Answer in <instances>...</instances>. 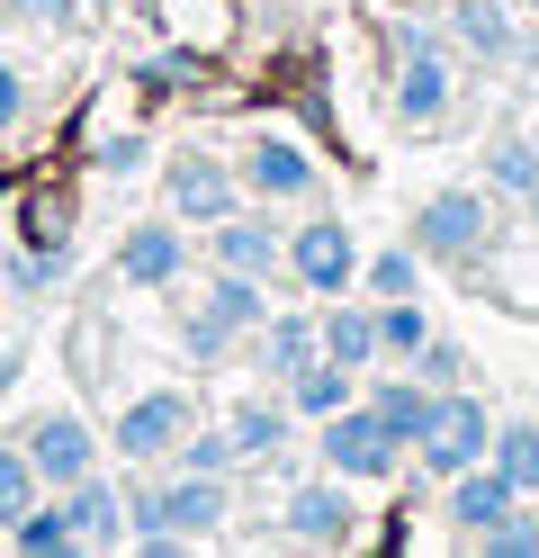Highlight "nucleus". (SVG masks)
Returning a JSON list of instances; mask_svg holds the SVG:
<instances>
[{
    "label": "nucleus",
    "mask_w": 539,
    "mask_h": 558,
    "mask_svg": "<svg viewBox=\"0 0 539 558\" xmlns=\"http://www.w3.org/2000/svg\"><path fill=\"white\" fill-rule=\"evenodd\" d=\"M63 513H72V541H82V549H118V541H126V496H118L99 469H90L82 486H63Z\"/></svg>",
    "instance_id": "nucleus-16"
},
{
    "label": "nucleus",
    "mask_w": 539,
    "mask_h": 558,
    "mask_svg": "<svg viewBox=\"0 0 539 558\" xmlns=\"http://www.w3.org/2000/svg\"><path fill=\"white\" fill-rule=\"evenodd\" d=\"M431 342V316L414 298H378V361H414Z\"/></svg>",
    "instance_id": "nucleus-25"
},
{
    "label": "nucleus",
    "mask_w": 539,
    "mask_h": 558,
    "mask_svg": "<svg viewBox=\"0 0 539 558\" xmlns=\"http://www.w3.org/2000/svg\"><path fill=\"white\" fill-rule=\"evenodd\" d=\"M522 207H530V226H539V190H530V198H522Z\"/></svg>",
    "instance_id": "nucleus-36"
},
{
    "label": "nucleus",
    "mask_w": 539,
    "mask_h": 558,
    "mask_svg": "<svg viewBox=\"0 0 539 558\" xmlns=\"http://www.w3.org/2000/svg\"><path fill=\"white\" fill-rule=\"evenodd\" d=\"M414 378H422V388H458V378H467V361L450 352V342H422V352H414Z\"/></svg>",
    "instance_id": "nucleus-32"
},
{
    "label": "nucleus",
    "mask_w": 539,
    "mask_h": 558,
    "mask_svg": "<svg viewBox=\"0 0 539 558\" xmlns=\"http://www.w3.org/2000/svg\"><path fill=\"white\" fill-rule=\"evenodd\" d=\"M225 513H234L225 477L180 469V477H162V486H135V496H126V541H135V549H198V541H207Z\"/></svg>",
    "instance_id": "nucleus-1"
},
{
    "label": "nucleus",
    "mask_w": 539,
    "mask_h": 558,
    "mask_svg": "<svg viewBox=\"0 0 539 558\" xmlns=\"http://www.w3.org/2000/svg\"><path fill=\"white\" fill-rule=\"evenodd\" d=\"M19 126H27V73L0 54V135H19Z\"/></svg>",
    "instance_id": "nucleus-33"
},
{
    "label": "nucleus",
    "mask_w": 539,
    "mask_h": 558,
    "mask_svg": "<svg viewBox=\"0 0 539 558\" xmlns=\"http://www.w3.org/2000/svg\"><path fill=\"white\" fill-rule=\"evenodd\" d=\"M359 405H369V414H378V424H387L395 441H405V450H414V441H422V424H431V405H441V388H422V378L405 369V378H378V388H369V397H359Z\"/></svg>",
    "instance_id": "nucleus-18"
},
{
    "label": "nucleus",
    "mask_w": 539,
    "mask_h": 558,
    "mask_svg": "<svg viewBox=\"0 0 539 558\" xmlns=\"http://www.w3.org/2000/svg\"><path fill=\"white\" fill-rule=\"evenodd\" d=\"M315 333H323V352H333L342 369H378V306H359L351 289L315 316Z\"/></svg>",
    "instance_id": "nucleus-17"
},
{
    "label": "nucleus",
    "mask_w": 539,
    "mask_h": 558,
    "mask_svg": "<svg viewBox=\"0 0 539 558\" xmlns=\"http://www.w3.org/2000/svg\"><path fill=\"white\" fill-rule=\"evenodd\" d=\"M36 496H46V477H36V460H27L19 441H0V532H10V522H19V513H27Z\"/></svg>",
    "instance_id": "nucleus-27"
},
{
    "label": "nucleus",
    "mask_w": 539,
    "mask_h": 558,
    "mask_svg": "<svg viewBox=\"0 0 539 558\" xmlns=\"http://www.w3.org/2000/svg\"><path fill=\"white\" fill-rule=\"evenodd\" d=\"M180 433H189V397H180V388H144L118 414V450H126V460H171Z\"/></svg>",
    "instance_id": "nucleus-13"
},
{
    "label": "nucleus",
    "mask_w": 539,
    "mask_h": 558,
    "mask_svg": "<svg viewBox=\"0 0 539 558\" xmlns=\"http://www.w3.org/2000/svg\"><path fill=\"white\" fill-rule=\"evenodd\" d=\"M19 450L36 460V477H46L54 496H63V486H82V477L99 469V441H90V424H82L72 405H46V414L19 433Z\"/></svg>",
    "instance_id": "nucleus-9"
},
{
    "label": "nucleus",
    "mask_w": 539,
    "mask_h": 558,
    "mask_svg": "<svg viewBox=\"0 0 539 558\" xmlns=\"http://www.w3.org/2000/svg\"><path fill=\"white\" fill-rule=\"evenodd\" d=\"M0 10H19V0H0Z\"/></svg>",
    "instance_id": "nucleus-38"
},
{
    "label": "nucleus",
    "mask_w": 539,
    "mask_h": 558,
    "mask_svg": "<svg viewBox=\"0 0 539 558\" xmlns=\"http://www.w3.org/2000/svg\"><path fill=\"white\" fill-rule=\"evenodd\" d=\"M252 342H261V369L279 378V388H287V378H297L315 352H323V333H315V316H261V333H252Z\"/></svg>",
    "instance_id": "nucleus-21"
},
{
    "label": "nucleus",
    "mask_w": 539,
    "mask_h": 558,
    "mask_svg": "<svg viewBox=\"0 0 539 558\" xmlns=\"http://www.w3.org/2000/svg\"><path fill=\"white\" fill-rule=\"evenodd\" d=\"M486 190L494 198H530L539 190V135H503V145L486 154Z\"/></svg>",
    "instance_id": "nucleus-23"
},
{
    "label": "nucleus",
    "mask_w": 539,
    "mask_h": 558,
    "mask_svg": "<svg viewBox=\"0 0 539 558\" xmlns=\"http://www.w3.org/2000/svg\"><path fill=\"white\" fill-rule=\"evenodd\" d=\"M530 10H539V0H530Z\"/></svg>",
    "instance_id": "nucleus-40"
},
{
    "label": "nucleus",
    "mask_w": 539,
    "mask_h": 558,
    "mask_svg": "<svg viewBox=\"0 0 539 558\" xmlns=\"http://www.w3.org/2000/svg\"><path fill=\"white\" fill-rule=\"evenodd\" d=\"M477 549H486V558H539V522H522V513H503L494 532H477Z\"/></svg>",
    "instance_id": "nucleus-30"
},
{
    "label": "nucleus",
    "mask_w": 539,
    "mask_h": 558,
    "mask_svg": "<svg viewBox=\"0 0 539 558\" xmlns=\"http://www.w3.org/2000/svg\"><path fill=\"white\" fill-rule=\"evenodd\" d=\"M287 541L306 549H351L359 541V505H351V477H315L287 496Z\"/></svg>",
    "instance_id": "nucleus-11"
},
{
    "label": "nucleus",
    "mask_w": 539,
    "mask_h": 558,
    "mask_svg": "<svg viewBox=\"0 0 539 558\" xmlns=\"http://www.w3.org/2000/svg\"><path fill=\"white\" fill-rule=\"evenodd\" d=\"M414 262H422L414 243H395V253H378V262H369V298H414Z\"/></svg>",
    "instance_id": "nucleus-29"
},
{
    "label": "nucleus",
    "mask_w": 539,
    "mask_h": 558,
    "mask_svg": "<svg viewBox=\"0 0 539 558\" xmlns=\"http://www.w3.org/2000/svg\"><path fill=\"white\" fill-rule=\"evenodd\" d=\"M10 279H19V289H54V279H63V234H54V243H36V253H19Z\"/></svg>",
    "instance_id": "nucleus-31"
},
{
    "label": "nucleus",
    "mask_w": 539,
    "mask_h": 558,
    "mask_svg": "<svg viewBox=\"0 0 539 558\" xmlns=\"http://www.w3.org/2000/svg\"><path fill=\"white\" fill-rule=\"evenodd\" d=\"M414 10H431V0H414Z\"/></svg>",
    "instance_id": "nucleus-39"
},
{
    "label": "nucleus",
    "mask_w": 539,
    "mask_h": 558,
    "mask_svg": "<svg viewBox=\"0 0 539 558\" xmlns=\"http://www.w3.org/2000/svg\"><path fill=\"white\" fill-rule=\"evenodd\" d=\"M503 513H522V486L503 477L494 460H477V469H458V477H450V532H458V541L494 532Z\"/></svg>",
    "instance_id": "nucleus-14"
},
{
    "label": "nucleus",
    "mask_w": 539,
    "mask_h": 558,
    "mask_svg": "<svg viewBox=\"0 0 539 558\" xmlns=\"http://www.w3.org/2000/svg\"><path fill=\"white\" fill-rule=\"evenodd\" d=\"M450 54L441 37H422V27H395V118L405 126H441L450 118Z\"/></svg>",
    "instance_id": "nucleus-6"
},
{
    "label": "nucleus",
    "mask_w": 539,
    "mask_h": 558,
    "mask_svg": "<svg viewBox=\"0 0 539 558\" xmlns=\"http://www.w3.org/2000/svg\"><path fill=\"white\" fill-rule=\"evenodd\" d=\"M162 190H171V217L216 226V217H234V207H243V171H234V162H216V154H171Z\"/></svg>",
    "instance_id": "nucleus-10"
},
{
    "label": "nucleus",
    "mask_w": 539,
    "mask_h": 558,
    "mask_svg": "<svg viewBox=\"0 0 539 558\" xmlns=\"http://www.w3.org/2000/svg\"><path fill=\"white\" fill-rule=\"evenodd\" d=\"M450 27H458V46H467V54H486V63L513 54V19H503V0H458Z\"/></svg>",
    "instance_id": "nucleus-22"
},
{
    "label": "nucleus",
    "mask_w": 539,
    "mask_h": 558,
    "mask_svg": "<svg viewBox=\"0 0 539 558\" xmlns=\"http://www.w3.org/2000/svg\"><path fill=\"white\" fill-rule=\"evenodd\" d=\"M351 397H359V378H351V369H342L333 352H315V361H306L297 378H287V405H297L306 424H323V414H342Z\"/></svg>",
    "instance_id": "nucleus-20"
},
{
    "label": "nucleus",
    "mask_w": 539,
    "mask_h": 558,
    "mask_svg": "<svg viewBox=\"0 0 539 558\" xmlns=\"http://www.w3.org/2000/svg\"><path fill=\"white\" fill-rule=\"evenodd\" d=\"M494 234V190H431L414 207V253L422 262H477Z\"/></svg>",
    "instance_id": "nucleus-2"
},
{
    "label": "nucleus",
    "mask_w": 539,
    "mask_h": 558,
    "mask_svg": "<svg viewBox=\"0 0 539 558\" xmlns=\"http://www.w3.org/2000/svg\"><path fill=\"white\" fill-rule=\"evenodd\" d=\"M530 135H539V126H530Z\"/></svg>",
    "instance_id": "nucleus-41"
},
{
    "label": "nucleus",
    "mask_w": 539,
    "mask_h": 558,
    "mask_svg": "<svg viewBox=\"0 0 539 558\" xmlns=\"http://www.w3.org/2000/svg\"><path fill=\"white\" fill-rule=\"evenodd\" d=\"M10 541H19L27 558H63V549H82V541H72V513H63V496H54V505L36 496V505L10 522Z\"/></svg>",
    "instance_id": "nucleus-24"
},
{
    "label": "nucleus",
    "mask_w": 539,
    "mask_h": 558,
    "mask_svg": "<svg viewBox=\"0 0 539 558\" xmlns=\"http://www.w3.org/2000/svg\"><path fill=\"white\" fill-rule=\"evenodd\" d=\"M486 450H494V414H486V397L441 388V405H431V424H422V441H414V460H422L431 477H458V469H477Z\"/></svg>",
    "instance_id": "nucleus-3"
},
{
    "label": "nucleus",
    "mask_w": 539,
    "mask_h": 558,
    "mask_svg": "<svg viewBox=\"0 0 539 558\" xmlns=\"http://www.w3.org/2000/svg\"><path fill=\"white\" fill-rule=\"evenodd\" d=\"M287 279H297L306 298H342L359 279V243L342 217H306L297 234H287Z\"/></svg>",
    "instance_id": "nucleus-7"
},
{
    "label": "nucleus",
    "mask_w": 539,
    "mask_h": 558,
    "mask_svg": "<svg viewBox=\"0 0 539 558\" xmlns=\"http://www.w3.org/2000/svg\"><path fill=\"white\" fill-rule=\"evenodd\" d=\"M225 433H234L243 460H270V450H287V433H297V405H287V397H243L225 414Z\"/></svg>",
    "instance_id": "nucleus-19"
},
{
    "label": "nucleus",
    "mask_w": 539,
    "mask_h": 558,
    "mask_svg": "<svg viewBox=\"0 0 539 558\" xmlns=\"http://www.w3.org/2000/svg\"><path fill=\"white\" fill-rule=\"evenodd\" d=\"M261 316H270V279L216 270L207 298H198V316H189V352H198V361H225V342H234V333H261Z\"/></svg>",
    "instance_id": "nucleus-4"
},
{
    "label": "nucleus",
    "mask_w": 539,
    "mask_h": 558,
    "mask_svg": "<svg viewBox=\"0 0 539 558\" xmlns=\"http://www.w3.org/2000/svg\"><path fill=\"white\" fill-rule=\"evenodd\" d=\"M180 270H189V243H180V226H171V217L126 226V243H118V279H126V289H171Z\"/></svg>",
    "instance_id": "nucleus-15"
},
{
    "label": "nucleus",
    "mask_w": 539,
    "mask_h": 558,
    "mask_svg": "<svg viewBox=\"0 0 539 558\" xmlns=\"http://www.w3.org/2000/svg\"><path fill=\"white\" fill-rule=\"evenodd\" d=\"M234 171H243V190L261 198V207H297V198L323 190V171H315V154L297 145V135H252Z\"/></svg>",
    "instance_id": "nucleus-8"
},
{
    "label": "nucleus",
    "mask_w": 539,
    "mask_h": 558,
    "mask_svg": "<svg viewBox=\"0 0 539 558\" xmlns=\"http://www.w3.org/2000/svg\"><path fill=\"white\" fill-rule=\"evenodd\" d=\"M216 270H243V279H279L287 270V234L270 226V207H234V217H216Z\"/></svg>",
    "instance_id": "nucleus-12"
},
{
    "label": "nucleus",
    "mask_w": 539,
    "mask_h": 558,
    "mask_svg": "<svg viewBox=\"0 0 539 558\" xmlns=\"http://www.w3.org/2000/svg\"><path fill=\"white\" fill-rule=\"evenodd\" d=\"M171 460H180V469H198V477H225V469L243 460V450H234V433H198V424H189Z\"/></svg>",
    "instance_id": "nucleus-28"
},
{
    "label": "nucleus",
    "mask_w": 539,
    "mask_h": 558,
    "mask_svg": "<svg viewBox=\"0 0 539 558\" xmlns=\"http://www.w3.org/2000/svg\"><path fill=\"white\" fill-rule=\"evenodd\" d=\"M10 19H27V27H72V19H82V0H19Z\"/></svg>",
    "instance_id": "nucleus-35"
},
{
    "label": "nucleus",
    "mask_w": 539,
    "mask_h": 558,
    "mask_svg": "<svg viewBox=\"0 0 539 558\" xmlns=\"http://www.w3.org/2000/svg\"><path fill=\"white\" fill-rule=\"evenodd\" d=\"M90 10H118V0H90Z\"/></svg>",
    "instance_id": "nucleus-37"
},
{
    "label": "nucleus",
    "mask_w": 539,
    "mask_h": 558,
    "mask_svg": "<svg viewBox=\"0 0 539 558\" xmlns=\"http://www.w3.org/2000/svg\"><path fill=\"white\" fill-rule=\"evenodd\" d=\"M144 154H154V145L126 126V135H108V145H99V171H144Z\"/></svg>",
    "instance_id": "nucleus-34"
},
{
    "label": "nucleus",
    "mask_w": 539,
    "mask_h": 558,
    "mask_svg": "<svg viewBox=\"0 0 539 558\" xmlns=\"http://www.w3.org/2000/svg\"><path fill=\"white\" fill-rule=\"evenodd\" d=\"M486 460L513 477L522 496H539V424H494V450H486Z\"/></svg>",
    "instance_id": "nucleus-26"
},
{
    "label": "nucleus",
    "mask_w": 539,
    "mask_h": 558,
    "mask_svg": "<svg viewBox=\"0 0 539 558\" xmlns=\"http://www.w3.org/2000/svg\"><path fill=\"white\" fill-rule=\"evenodd\" d=\"M315 450H323V469H333V477H369V486L405 469V441H395L359 397H351L342 414H323V441H315Z\"/></svg>",
    "instance_id": "nucleus-5"
}]
</instances>
